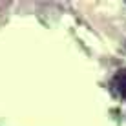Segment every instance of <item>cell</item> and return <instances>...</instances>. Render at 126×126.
<instances>
[{
	"label": "cell",
	"instance_id": "cell-1",
	"mask_svg": "<svg viewBox=\"0 0 126 126\" xmlns=\"http://www.w3.org/2000/svg\"><path fill=\"white\" fill-rule=\"evenodd\" d=\"M111 86H113V92L126 101V69H121L119 73H115V77L111 79Z\"/></svg>",
	"mask_w": 126,
	"mask_h": 126
}]
</instances>
